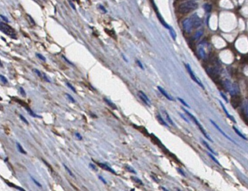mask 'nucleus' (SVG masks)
<instances>
[{
    "mask_svg": "<svg viewBox=\"0 0 248 191\" xmlns=\"http://www.w3.org/2000/svg\"><path fill=\"white\" fill-rule=\"evenodd\" d=\"M198 7V4L194 0H188L179 5L177 7V11L180 14H187L188 13L192 12Z\"/></svg>",
    "mask_w": 248,
    "mask_h": 191,
    "instance_id": "f257e3e1",
    "label": "nucleus"
},
{
    "mask_svg": "<svg viewBox=\"0 0 248 191\" xmlns=\"http://www.w3.org/2000/svg\"><path fill=\"white\" fill-rule=\"evenodd\" d=\"M183 110H184V111L186 113V114H187V115H188V116H189V117L191 118V119H192V120H193V122H194V123H195L196 125H197L198 128V129H199L200 131H201V133L203 134V136L205 137L206 138H207L208 140H209V141H210V142H213V140H212V139L210 138V137H209V135H208V134L207 133V131H206V130L203 129V127L202 126V125H201V124L199 122H198V120L197 119H196V117H195V116H194L193 115H192V114H191V113L188 112V110H186V109H185V108H183Z\"/></svg>",
    "mask_w": 248,
    "mask_h": 191,
    "instance_id": "f03ea898",
    "label": "nucleus"
},
{
    "mask_svg": "<svg viewBox=\"0 0 248 191\" xmlns=\"http://www.w3.org/2000/svg\"><path fill=\"white\" fill-rule=\"evenodd\" d=\"M0 28H1V32H3L4 34L10 36L12 38H17L15 30L12 27H11L10 26H8V25L5 23V22H1V23H0Z\"/></svg>",
    "mask_w": 248,
    "mask_h": 191,
    "instance_id": "7ed1b4c3",
    "label": "nucleus"
},
{
    "mask_svg": "<svg viewBox=\"0 0 248 191\" xmlns=\"http://www.w3.org/2000/svg\"><path fill=\"white\" fill-rule=\"evenodd\" d=\"M182 25H183V28H184V32H186V33H188V34H189L190 32L192 31V29L194 28L193 23H192V19H191V17H189V18L185 19V20L183 21Z\"/></svg>",
    "mask_w": 248,
    "mask_h": 191,
    "instance_id": "20e7f679",
    "label": "nucleus"
},
{
    "mask_svg": "<svg viewBox=\"0 0 248 191\" xmlns=\"http://www.w3.org/2000/svg\"><path fill=\"white\" fill-rule=\"evenodd\" d=\"M186 68L187 71H188V73H189V75L191 76V78H192V79L193 80L194 82H196V83H197L198 85L200 86V87H201L202 88L204 89V86L203 85V84H202V82L198 79L197 76H195V74H194V72L192 71V68H191L190 65L189 64H186Z\"/></svg>",
    "mask_w": 248,
    "mask_h": 191,
    "instance_id": "39448f33",
    "label": "nucleus"
},
{
    "mask_svg": "<svg viewBox=\"0 0 248 191\" xmlns=\"http://www.w3.org/2000/svg\"><path fill=\"white\" fill-rule=\"evenodd\" d=\"M230 102H231L232 106L234 108H238L241 104V96L238 94L232 95L231 96V99H230Z\"/></svg>",
    "mask_w": 248,
    "mask_h": 191,
    "instance_id": "423d86ee",
    "label": "nucleus"
},
{
    "mask_svg": "<svg viewBox=\"0 0 248 191\" xmlns=\"http://www.w3.org/2000/svg\"><path fill=\"white\" fill-rule=\"evenodd\" d=\"M191 19H192V23H193L194 28H198L201 27L202 26L201 19L198 17V15L197 14H194L192 15V16L191 17Z\"/></svg>",
    "mask_w": 248,
    "mask_h": 191,
    "instance_id": "0eeeda50",
    "label": "nucleus"
},
{
    "mask_svg": "<svg viewBox=\"0 0 248 191\" xmlns=\"http://www.w3.org/2000/svg\"><path fill=\"white\" fill-rule=\"evenodd\" d=\"M138 96H139V97L140 98L141 100H142V102L146 105H148V106L150 105V101L149 98L147 96L145 93L143 92V91H139Z\"/></svg>",
    "mask_w": 248,
    "mask_h": 191,
    "instance_id": "6e6552de",
    "label": "nucleus"
},
{
    "mask_svg": "<svg viewBox=\"0 0 248 191\" xmlns=\"http://www.w3.org/2000/svg\"><path fill=\"white\" fill-rule=\"evenodd\" d=\"M210 122H211V123H212V125H214V126H215V128H216V129H217V130H218V131H220V132H221V134H222V135H224V136L225 137H227V139H228V140H230V141H231V142H232V143H234V144H236V145H237V143H236V142H235V141H234L233 140H232V138H230V137H229V136H228V135H227V134H226V133H225V132H224V131H222V129H221V128H220V127H219V126H218V125H217V124H216V123H215V122H214V121H213V120H210Z\"/></svg>",
    "mask_w": 248,
    "mask_h": 191,
    "instance_id": "1a4fd4ad",
    "label": "nucleus"
},
{
    "mask_svg": "<svg viewBox=\"0 0 248 191\" xmlns=\"http://www.w3.org/2000/svg\"><path fill=\"white\" fill-rule=\"evenodd\" d=\"M239 92H240L239 87H238V85H237V84H236V83L232 84V89H231V91H230V93L231 94V96L238 94V93H239Z\"/></svg>",
    "mask_w": 248,
    "mask_h": 191,
    "instance_id": "9d476101",
    "label": "nucleus"
},
{
    "mask_svg": "<svg viewBox=\"0 0 248 191\" xmlns=\"http://www.w3.org/2000/svg\"><path fill=\"white\" fill-rule=\"evenodd\" d=\"M157 89H158V91H159L162 94H163L164 96H165L167 99H169V100H170V101H174V99L172 98V97H171V96H169V94H168V93H166V91H165L163 88H162V87H160V86H158Z\"/></svg>",
    "mask_w": 248,
    "mask_h": 191,
    "instance_id": "9b49d317",
    "label": "nucleus"
},
{
    "mask_svg": "<svg viewBox=\"0 0 248 191\" xmlns=\"http://www.w3.org/2000/svg\"><path fill=\"white\" fill-rule=\"evenodd\" d=\"M98 164L99 167H100L101 168H102V169H105V170H107V171H109V172H110V173H113V174H115V175L116 174V173L115 172V170H113V169H112L111 167H109V166H108V165H107L106 164L98 163Z\"/></svg>",
    "mask_w": 248,
    "mask_h": 191,
    "instance_id": "f8f14e48",
    "label": "nucleus"
},
{
    "mask_svg": "<svg viewBox=\"0 0 248 191\" xmlns=\"http://www.w3.org/2000/svg\"><path fill=\"white\" fill-rule=\"evenodd\" d=\"M219 102H220V104H221V107H222V108H223V110H224V112H225V114H226V115H227V117H228V118H230V120H232V122H234V123H236V120H234V118H233V117H232V116L231 115H230V114H229V113H228V111H227V109H226V107H225V106H224V104H223V103H222V102H221V101H219Z\"/></svg>",
    "mask_w": 248,
    "mask_h": 191,
    "instance_id": "ddd939ff",
    "label": "nucleus"
},
{
    "mask_svg": "<svg viewBox=\"0 0 248 191\" xmlns=\"http://www.w3.org/2000/svg\"><path fill=\"white\" fill-rule=\"evenodd\" d=\"M198 55H199V57L201 59H204L206 57V51L204 50L203 47H202V46H201V47H199V48H198Z\"/></svg>",
    "mask_w": 248,
    "mask_h": 191,
    "instance_id": "4468645a",
    "label": "nucleus"
},
{
    "mask_svg": "<svg viewBox=\"0 0 248 191\" xmlns=\"http://www.w3.org/2000/svg\"><path fill=\"white\" fill-rule=\"evenodd\" d=\"M243 114L245 115V117L248 119V100H246L244 102V108H243Z\"/></svg>",
    "mask_w": 248,
    "mask_h": 191,
    "instance_id": "2eb2a0df",
    "label": "nucleus"
},
{
    "mask_svg": "<svg viewBox=\"0 0 248 191\" xmlns=\"http://www.w3.org/2000/svg\"><path fill=\"white\" fill-rule=\"evenodd\" d=\"M203 30H198V32H196V33L194 34V39L195 40V41H198V40H199L200 38L201 37V36L203 35Z\"/></svg>",
    "mask_w": 248,
    "mask_h": 191,
    "instance_id": "dca6fc26",
    "label": "nucleus"
},
{
    "mask_svg": "<svg viewBox=\"0 0 248 191\" xmlns=\"http://www.w3.org/2000/svg\"><path fill=\"white\" fill-rule=\"evenodd\" d=\"M156 118H157L158 121L160 122V124H162V125H165V126H166V127L169 126V125H168V124H167L166 123H165V121L163 120V118L162 117L161 115H160V114H156Z\"/></svg>",
    "mask_w": 248,
    "mask_h": 191,
    "instance_id": "f3484780",
    "label": "nucleus"
},
{
    "mask_svg": "<svg viewBox=\"0 0 248 191\" xmlns=\"http://www.w3.org/2000/svg\"><path fill=\"white\" fill-rule=\"evenodd\" d=\"M104 100L105 101L107 104L109 106H110V108H112V109H114V110L117 109V107H116V105L114 104V103H112V102H111V101L108 100V99H106V98H104Z\"/></svg>",
    "mask_w": 248,
    "mask_h": 191,
    "instance_id": "a211bd4d",
    "label": "nucleus"
},
{
    "mask_svg": "<svg viewBox=\"0 0 248 191\" xmlns=\"http://www.w3.org/2000/svg\"><path fill=\"white\" fill-rule=\"evenodd\" d=\"M203 8H204V10H205L206 12L209 13V12H210V11H212V5H210V4L206 3V4H204V5H203Z\"/></svg>",
    "mask_w": 248,
    "mask_h": 191,
    "instance_id": "6ab92c4d",
    "label": "nucleus"
},
{
    "mask_svg": "<svg viewBox=\"0 0 248 191\" xmlns=\"http://www.w3.org/2000/svg\"><path fill=\"white\" fill-rule=\"evenodd\" d=\"M202 143H203V145H204V146H205L206 147H207V149H208V150H209V152H211V153H212V154H216V153H215V152H214V151H213V149H212V148H211V147H210V146H209V144H208V143H207V142H206V141H204V140H202Z\"/></svg>",
    "mask_w": 248,
    "mask_h": 191,
    "instance_id": "aec40b11",
    "label": "nucleus"
},
{
    "mask_svg": "<svg viewBox=\"0 0 248 191\" xmlns=\"http://www.w3.org/2000/svg\"><path fill=\"white\" fill-rule=\"evenodd\" d=\"M26 108V110H27V111H28V113H29V114H30V115L32 116H34V117H41V116H40L37 115V114H36L35 113H34L33 111H32V110H31V109H30V108H28V106H26V108Z\"/></svg>",
    "mask_w": 248,
    "mask_h": 191,
    "instance_id": "412c9836",
    "label": "nucleus"
},
{
    "mask_svg": "<svg viewBox=\"0 0 248 191\" xmlns=\"http://www.w3.org/2000/svg\"><path fill=\"white\" fill-rule=\"evenodd\" d=\"M17 149H18L19 152H21L22 154H26V152L23 149V148H22V146H21L19 143H17Z\"/></svg>",
    "mask_w": 248,
    "mask_h": 191,
    "instance_id": "4be33fe9",
    "label": "nucleus"
},
{
    "mask_svg": "<svg viewBox=\"0 0 248 191\" xmlns=\"http://www.w3.org/2000/svg\"><path fill=\"white\" fill-rule=\"evenodd\" d=\"M164 113H165V117H166V119H167V120H168V122H169V123H170L171 125H174V122L172 121V120H171L170 116H169V114H168V113H167L166 111H165V110H164Z\"/></svg>",
    "mask_w": 248,
    "mask_h": 191,
    "instance_id": "5701e85b",
    "label": "nucleus"
},
{
    "mask_svg": "<svg viewBox=\"0 0 248 191\" xmlns=\"http://www.w3.org/2000/svg\"><path fill=\"white\" fill-rule=\"evenodd\" d=\"M232 128H233L234 131H236V133L237 134V135H238V136H240V137H241V138H243V139H244V140H247V138H246V137H245V135H242V134H241V132H240L239 131H238V129H236V128L235 127V126H233V127H232Z\"/></svg>",
    "mask_w": 248,
    "mask_h": 191,
    "instance_id": "b1692460",
    "label": "nucleus"
},
{
    "mask_svg": "<svg viewBox=\"0 0 248 191\" xmlns=\"http://www.w3.org/2000/svg\"><path fill=\"white\" fill-rule=\"evenodd\" d=\"M169 32H170V34H171V37L173 38L174 41H175V40H176V36L177 35H176V33H175V32L174 31V29L171 27L169 28Z\"/></svg>",
    "mask_w": 248,
    "mask_h": 191,
    "instance_id": "393cba45",
    "label": "nucleus"
},
{
    "mask_svg": "<svg viewBox=\"0 0 248 191\" xmlns=\"http://www.w3.org/2000/svg\"><path fill=\"white\" fill-rule=\"evenodd\" d=\"M208 154H209V157H210V158H212V160H214L215 164H217V165L221 166V164L219 163V161H218V160H217L216 159V158H215L214 157V155H213V154H212V153H208Z\"/></svg>",
    "mask_w": 248,
    "mask_h": 191,
    "instance_id": "a878e982",
    "label": "nucleus"
},
{
    "mask_svg": "<svg viewBox=\"0 0 248 191\" xmlns=\"http://www.w3.org/2000/svg\"><path fill=\"white\" fill-rule=\"evenodd\" d=\"M63 165H64V168H65V169H66V171H67V172H68V173H69V174L70 175H71V176H72V178H75V175H74V174H73V173H72V172L71 170H70V169H69V168H68V167H66V164H63Z\"/></svg>",
    "mask_w": 248,
    "mask_h": 191,
    "instance_id": "bb28decb",
    "label": "nucleus"
},
{
    "mask_svg": "<svg viewBox=\"0 0 248 191\" xmlns=\"http://www.w3.org/2000/svg\"><path fill=\"white\" fill-rule=\"evenodd\" d=\"M36 56H37L39 59H41V61H46L45 57L43 56V55H42L41 54H39V53H37V54H36Z\"/></svg>",
    "mask_w": 248,
    "mask_h": 191,
    "instance_id": "cd10ccee",
    "label": "nucleus"
},
{
    "mask_svg": "<svg viewBox=\"0 0 248 191\" xmlns=\"http://www.w3.org/2000/svg\"><path fill=\"white\" fill-rule=\"evenodd\" d=\"M33 71L35 72V73L37 74V75L39 76V77L43 78V73H41V72L40 71V70H37V69H33Z\"/></svg>",
    "mask_w": 248,
    "mask_h": 191,
    "instance_id": "c85d7f7f",
    "label": "nucleus"
},
{
    "mask_svg": "<svg viewBox=\"0 0 248 191\" xmlns=\"http://www.w3.org/2000/svg\"><path fill=\"white\" fill-rule=\"evenodd\" d=\"M65 95H66V96L67 97V99H69V100H70L72 102H73V103H74V102H75V99H74V98L71 95L68 94V93H66V94H65Z\"/></svg>",
    "mask_w": 248,
    "mask_h": 191,
    "instance_id": "c756f323",
    "label": "nucleus"
},
{
    "mask_svg": "<svg viewBox=\"0 0 248 191\" xmlns=\"http://www.w3.org/2000/svg\"><path fill=\"white\" fill-rule=\"evenodd\" d=\"M125 168H126V169H127V170H128L129 172H131V173H136V172L134 170V169H133L132 167H130V166H126L125 167Z\"/></svg>",
    "mask_w": 248,
    "mask_h": 191,
    "instance_id": "7c9ffc66",
    "label": "nucleus"
},
{
    "mask_svg": "<svg viewBox=\"0 0 248 191\" xmlns=\"http://www.w3.org/2000/svg\"><path fill=\"white\" fill-rule=\"evenodd\" d=\"M19 91H20V93L21 96H26V91H25V90L22 88V87H20V89H19Z\"/></svg>",
    "mask_w": 248,
    "mask_h": 191,
    "instance_id": "2f4dec72",
    "label": "nucleus"
},
{
    "mask_svg": "<svg viewBox=\"0 0 248 191\" xmlns=\"http://www.w3.org/2000/svg\"><path fill=\"white\" fill-rule=\"evenodd\" d=\"M66 86H67V87H69V88H70L72 90V91H73L74 93H76V91H75V87H73V86H72L71 84L70 83H66Z\"/></svg>",
    "mask_w": 248,
    "mask_h": 191,
    "instance_id": "473e14b6",
    "label": "nucleus"
},
{
    "mask_svg": "<svg viewBox=\"0 0 248 191\" xmlns=\"http://www.w3.org/2000/svg\"><path fill=\"white\" fill-rule=\"evenodd\" d=\"M131 179H133V181H136V183H138V184H143V183H142V181L140 180V179H137V178H135V177H132L131 178Z\"/></svg>",
    "mask_w": 248,
    "mask_h": 191,
    "instance_id": "72a5a7b5",
    "label": "nucleus"
},
{
    "mask_svg": "<svg viewBox=\"0 0 248 191\" xmlns=\"http://www.w3.org/2000/svg\"><path fill=\"white\" fill-rule=\"evenodd\" d=\"M178 100H179V101H180V102H181V103H183V104H184V106L187 107V108H190V106L188 105L187 104V103H186V102H185V101H184V99H181V98H178Z\"/></svg>",
    "mask_w": 248,
    "mask_h": 191,
    "instance_id": "f704fd0d",
    "label": "nucleus"
},
{
    "mask_svg": "<svg viewBox=\"0 0 248 191\" xmlns=\"http://www.w3.org/2000/svg\"><path fill=\"white\" fill-rule=\"evenodd\" d=\"M20 119H21V120H22V122H23V123H26V125H28V122L27 121V120H26V118H25V117H24V116H22V115H21V114H20Z\"/></svg>",
    "mask_w": 248,
    "mask_h": 191,
    "instance_id": "c9c22d12",
    "label": "nucleus"
},
{
    "mask_svg": "<svg viewBox=\"0 0 248 191\" xmlns=\"http://www.w3.org/2000/svg\"><path fill=\"white\" fill-rule=\"evenodd\" d=\"M0 77H1V81L3 82V84H7V80L6 79V78L5 77V76H3L2 75L0 76Z\"/></svg>",
    "mask_w": 248,
    "mask_h": 191,
    "instance_id": "e433bc0d",
    "label": "nucleus"
},
{
    "mask_svg": "<svg viewBox=\"0 0 248 191\" xmlns=\"http://www.w3.org/2000/svg\"><path fill=\"white\" fill-rule=\"evenodd\" d=\"M31 179H32V181H34V183H35V184H36V185H37V186H38V187H40V188H42V185H41V184H40V183H39V182H38V181H36V180H35V179H34V178H33V177H32V176H31Z\"/></svg>",
    "mask_w": 248,
    "mask_h": 191,
    "instance_id": "4c0bfd02",
    "label": "nucleus"
},
{
    "mask_svg": "<svg viewBox=\"0 0 248 191\" xmlns=\"http://www.w3.org/2000/svg\"><path fill=\"white\" fill-rule=\"evenodd\" d=\"M98 7H99V8H100V10H101V11H102V12H103V13H107V10L105 9V7L103 6V5H98Z\"/></svg>",
    "mask_w": 248,
    "mask_h": 191,
    "instance_id": "58836bf2",
    "label": "nucleus"
},
{
    "mask_svg": "<svg viewBox=\"0 0 248 191\" xmlns=\"http://www.w3.org/2000/svg\"><path fill=\"white\" fill-rule=\"evenodd\" d=\"M75 135L76 137H77V138L78 139V140H82V137H81V135H80L79 133H78V132H75Z\"/></svg>",
    "mask_w": 248,
    "mask_h": 191,
    "instance_id": "ea45409f",
    "label": "nucleus"
},
{
    "mask_svg": "<svg viewBox=\"0 0 248 191\" xmlns=\"http://www.w3.org/2000/svg\"><path fill=\"white\" fill-rule=\"evenodd\" d=\"M62 58H64V60H65V61H66V62H67V63H69V64H70V65H72V66H73V65H74L73 64H72V62H70V61H69V60H68V59H67V58H66V57H65V56H64V55H63V56H62Z\"/></svg>",
    "mask_w": 248,
    "mask_h": 191,
    "instance_id": "a19ab883",
    "label": "nucleus"
},
{
    "mask_svg": "<svg viewBox=\"0 0 248 191\" xmlns=\"http://www.w3.org/2000/svg\"><path fill=\"white\" fill-rule=\"evenodd\" d=\"M136 64L139 65V66H140V67L141 68V69H142V70H144V67H143V66H142V63H141L140 61L139 60H137L136 61Z\"/></svg>",
    "mask_w": 248,
    "mask_h": 191,
    "instance_id": "79ce46f5",
    "label": "nucleus"
},
{
    "mask_svg": "<svg viewBox=\"0 0 248 191\" xmlns=\"http://www.w3.org/2000/svg\"><path fill=\"white\" fill-rule=\"evenodd\" d=\"M89 167L92 168L93 169H94L95 171H97V169H97V167H95L94 164H89Z\"/></svg>",
    "mask_w": 248,
    "mask_h": 191,
    "instance_id": "37998d69",
    "label": "nucleus"
},
{
    "mask_svg": "<svg viewBox=\"0 0 248 191\" xmlns=\"http://www.w3.org/2000/svg\"><path fill=\"white\" fill-rule=\"evenodd\" d=\"M43 79L45 80V81H46L47 82H50V80H49L48 78L46 77V76L45 75V74H43Z\"/></svg>",
    "mask_w": 248,
    "mask_h": 191,
    "instance_id": "c03bdc74",
    "label": "nucleus"
},
{
    "mask_svg": "<svg viewBox=\"0 0 248 191\" xmlns=\"http://www.w3.org/2000/svg\"><path fill=\"white\" fill-rule=\"evenodd\" d=\"M27 17H28V18L29 19V20H30V22H31V24H32V25H34V24H35V23H34V20H33V19L31 18V16H29V15H28Z\"/></svg>",
    "mask_w": 248,
    "mask_h": 191,
    "instance_id": "a18cd8bd",
    "label": "nucleus"
},
{
    "mask_svg": "<svg viewBox=\"0 0 248 191\" xmlns=\"http://www.w3.org/2000/svg\"><path fill=\"white\" fill-rule=\"evenodd\" d=\"M98 179H100V180H101V181H102L104 183V184H107V181H106V180H105V179H104V178H103L102 176H101V175H99V176H98Z\"/></svg>",
    "mask_w": 248,
    "mask_h": 191,
    "instance_id": "49530a36",
    "label": "nucleus"
},
{
    "mask_svg": "<svg viewBox=\"0 0 248 191\" xmlns=\"http://www.w3.org/2000/svg\"><path fill=\"white\" fill-rule=\"evenodd\" d=\"M1 18H2V19H3V20H5V22H8V20H7V19L6 18V17H4L3 15H1Z\"/></svg>",
    "mask_w": 248,
    "mask_h": 191,
    "instance_id": "de8ad7c7",
    "label": "nucleus"
},
{
    "mask_svg": "<svg viewBox=\"0 0 248 191\" xmlns=\"http://www.w3.org/2000/svg\"><path fill=\"white\" fill-rule=\"evenodd\" d=\"M221 96H222V98H224V100L226 101V102H227V99L226 98V96H224V94H223V93H221Z\"/></svg>",
    "mask_w": 248,
    "mask_h": 191,
    "instance_id": "09e8293b",
    "label": "nucleus"
},
{
    "mask_svg": "<svg viewBox=\"0 0 248 191\" xmlns=\"http://www.w3.org/2000/svg\"><path fill=\"white\" fill-rule=\"evenodd\" d=\"M69 4H70V5H71V6L72 7V8H73L74 10H75V6L73 5V3H72V2H69Z\"/></svg>",
    "mask_w": 248,
    "mask_h": 191,
    "instance_id": "8fccbe9b",
    "label": "nucleus"
},
{
    "mask_svg": "<svg viewBox=\"0 0 248 191\" xmlns=\"http://www.w3.org/2000/svg\"><path fill=\"white\" fill-rule=\"evenodd\" d=\"M177 170H178L179 172H180V174H182L183 175H184V176H185V174H184V172H183V171H181L180 169H177Z\"/></svg>",
    "mask_w": 248,
    "mask_h": 191,
    "instance_id": "3c124183",
    "label": "nucleus"
},
{
    "mask_svg": "<svg viewBox=\"0 0 248 191\" xmlns=\"http://www.w3.org/2000/svg\"><path fill=\"white\" fill-rule=\"evenodd\" d=\"M122 57H123V58H124V59H125V61H126V62H127V58H125V55H124V54H122Z\"/></svg>",
    "mask_w": 248,
    "mask_h": 191,
    "instance_id": "603ef678",
    "label": "nucleus"
}]
</instances>
